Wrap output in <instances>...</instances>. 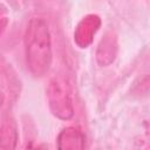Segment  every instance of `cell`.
I'll use <instances>...</instances> for the list:
<instances>
[{
    "label": "cell",
    "instance_id": "2",
    "mask_svg": "<svg viewBox=\"0 0 150 150\" xmlns=\"http://www.w3.org/2000/svg\"><path fill=\"white\" fill-rule=\"evenodd\" d=\"M49 108L54 116L60 120H69L74 115L71 90L68 79L64 75L54 76L47 88Z\"/></svg>",
    "mask_w": 150,
    "mask_h": 150
},
{
    "label": "cell",
    "instance_id": "7",
    "mask_svg": "<svg viewBox=\"0 0 150 150\" xmlns=\"http://www.w3.org/2000/svg\"><path fill=\"white\" fill-rule=\"evenodd\" d=\"M26 150H48V148L45 144H35L34 142H29V144L26 146Z\"/></svg>",
    "mask_w": 150,
    "mask_h": 150
},
{
    "label": "cell",
    "instance_id": "6",
    "mask_svg": "<svg viewBox=\"0 0 150 150\" xmlns=\"http://www.w3.org/2000/svg\"><path fill=\"white\" fill-rule=\"evenodd\" d=\"M116 50H117V45H116V39L111 35L108 34L101 42L97 49V61L100 64L105 66L109 64L114 61L115 55H116Z\"/></svg>",
    "mask_w": 150,
    "mask_h": 150
},
{
    "label": "cell",
    "instance_id": "1",
    "mask_svg": "<svg viewBox=\"0 0 150 150\" xmlns=\"http://www.w3.org/2000/svg\"><path fill=\"white\" fill-rule=\"evenodd\" d=\"M26 62L30 73L35 76H43L52 66L53 52L50 32L42 18H33L25 33Z\"/></svg>",
    "mask_w": 150,
    "mask_h": 150
},
{
    "label": "cell",
    "instance_id": "3",
    "mask_svg": "<svg viewBox=\"0 0 150 150\" xmlns=\"http://www.w3.org/2000/svg\"><path fill=\"white\" fill-rule=\"evenodd\" d=\"M101 26V19L98 15L95 14H89L84 16L76 26L75 32H74V40L76 45L81 48L88 47L96 32L98 30Z\"/></svg>",
    "mask_w": 150,
    "mask_h": 150
},
{
    "label": "cell",
    "instance_id": "8",
    "mask_svg": "<svg viewBox=\"0 0 150 150\" xmlns=\"http://www.w3.org/2000/svg\"><path fill=\"white\" fill-rule=\"evenodd\" d=\"M2 26H4V25H2V23H1V21H0V32L2 30Z\"/></svg>",
    "mask_w": 150,
    "mask_h": 150
},
{
    "label": "cell",
    "instance_id": "5",
    "mask_svg": "<svg viewBox=\"0 0 150 150\" xmlns=\"http://www.w3.org/2000/svg\"><path fill=\"white\" fill-rule=\"evenodd\" d=\"M18 129L12 118H7L0 127V150H16Z\"/></svg>",
    "mask_w": 150,
    "mask_h": 150
},
{
    "label": "cell",
    "instance_id": "4",
    "mask_svg": "<svg viewBox=\"0 0 150 150\" xmlns=\"http://www.w3.org/2000/svg\"><path fill=\"white\" fill-rule=\"evenodd\" d=\"M57 150H84V135L75 127L64 128L56 139Z\"/></svg>",
    "mask_w": 150,
    "mask_h": 150
}]
</instances>
